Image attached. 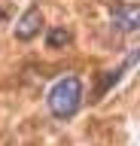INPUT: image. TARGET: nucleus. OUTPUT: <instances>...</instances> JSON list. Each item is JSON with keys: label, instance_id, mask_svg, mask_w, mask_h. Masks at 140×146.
<instances>
[{"label": "nucleus", "instance_id": "39448f33", "mask_svg": "<svg viewBox=\"0 0 140 146\" xmlns=\"http://www.w3.org/2000/svg\"><path fill=\"white\" fill-rule=\"evenodd\" d=\"M3 18H6V12H3V6H0V21H3Z\"/></svg>", "mask_w": 140, "mask_h": 146}, {"label": "nucleus", "instance_id": "f03ea898", "mask_svg": "<svg viewBox=\"0 0 140 146\" xmlns=\"http://www.w3.org/2000/svg\"><path fill=\"white\" fill-rule=\"evenodd\" d=\"M113 27L119 34H131L140 31V3H122L113 9Z\"/></svg>", "mask_w": 140, "mask_h": 146}, {"label": "nucleus", "instance_id": "f257e3e1", "mask_svg": "<svg viewBox=\"0 0 140 146\" xmlns=\"http://www.w3.org/2000/svg\"><path fill=\"white\" fill-rule=\"evenodd\" d=\"M49 110L55 119H73L82 107V79L79 76H64L49 88Z\"/></svg>", "mask_w": 140, "mask_h": 146}, {"label": "nucleus", "instance_id": "20e7f679", "mask_svg": "<svg viewBox=\"0 0 140 146\" xmlns=\"http://www.w3.org/2000/svg\"><path fill=\"white\" fill-rule=\"evenodd\" d=\"M46 43H49V49H61V46L70 43V31L67 27H52L49 36H46Z\"/></svg>", "mask_w": 140, "mask_h": 146}, {"label": "nucleus", "instance_id": "7ed1b4c3", "mask_svg": "<svg viewBox=\"0 0 140 146\" xmlns=\"http://www.w3.org/2000/svg\"><path fill=\"white\" fill-rule=\"evenodd\" d=\"M40 27H43V12H40L37 6H31L28 12L15 21V40L28 43V40H34V36L40 34Z\"/></svg>", "mask_w": 140, "mask_h": 146}]
</instances>
